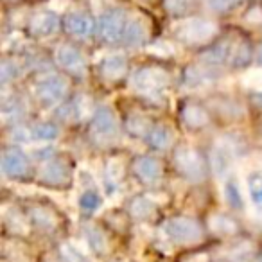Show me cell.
Masks as SVG:
<instances>
[{
    "instance_id": "cell-1",
    "label": "cell",
    "mask_w": 262,
    "mask_h": 262,
    "mask_svg": "<svg viewBox=\"0 0 262 262\" xmlns=\"http://www.w3.org/2000/svg\"><path fill=\"white\" fill-rule=\"evenodd\" d=\"M250 189H251V194H253L255 201H257V205H262V176H258V174L251 176Z\"/></svg>"
}]
</instances>
